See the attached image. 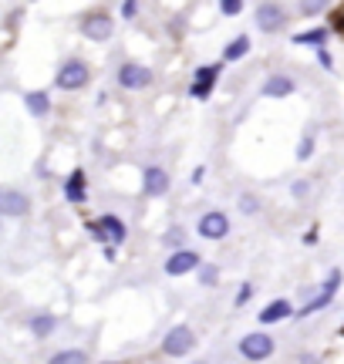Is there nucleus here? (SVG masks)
I'll return each instance as SVG.
<instances>
[{
	"mask_svg": "<svg viewBox=\"0 0 344 364\" xmlns=\"http://www.w3.org/2000/svg\"><path fill=\"white\" fill-rule=\"evenodd\" d=\"M88 78H92V71H88V64L85 61H64L61 68H57V75H55V85L61 88V92H78V88H85L88 85Z\"/></svg>",
	"mask_w": 344,
	"mask_h": 364,
	"instance_id": "1",
	"label": "nucleus"
},
{
	"mask_svg": "<svg viewBox=\"0 0 344 364\" xmlns=\"http://www.w3.org/2000/svg\"><path fill=\"white\" fill-rule=\"evenodd\" d=\"M192 347H196V334L186 324L169 327V334L162 337V354H169V358H186L192 354Z\"/></svg>",
	"mask_w": 344,
	"mask_h": 364,
	"instance_id": "2",
	"label": "nucleus"
},
{
	"mask_svg": "<svg viewBox=\"0 0 344 364\" xmlns=\"http://www.w3.org/2000/svg\"><path fill=\"white\" fill-rule=\"evenodd\" d=\"M240 354L247 358V361H267L270 354H273V337L270 334H264V330H253V334H247V337H240Z\"/></svg>",
	"mask_w": 344,
	"mask_h": 364,
	"instance_id": "3",
	"label": "nucleus"
},
{
	"mask_svg": "<svg viewBox=\"0 0 344 364\" xmlns=\"http://www.w3.org/2000/svg\"><path fill=\"white\" fill-rule=\"evenodd\" d=\"M118 85L125 88V92H142V88H149L152 85V68H145V64H122L118 68Z\"/></svg>",
	"mask_w": 344,
	"mask_h": 364,
	"instance_id": "4",
	"label": "nucleus"
},
{
	"mask_svg": "<svg viewBox=\"0 0 344 364\" xmlns=\"http://www.w3.org/2000/svg\"><path fill=\"white\" fill-rule=\"evenodd\" d=\"M196 230H199V236L203 240H223L229 233V216L220 210H210L199 216V223H196Z\"/></svg>",
	"mask_w": 344,
	"mask_h": 364,
	"instance_id": "5",
	"label": "nucleus"
},
{
	"mask_svg": "<svg viewBox=\"0 0 344 364\" xmlns=\"http://www.w3.org/2000/svg\"><path fill=\"white\" fill-rule=\"evenodd\" d=\"M199 267H203V260H199L196 249H179V253H172L166 260V273L169 277H186V273H196Z\"/></svg>",
	"mask_w": 344,
	"mask_h": 364,
	"instance_id": "6",
	"label": "nucleus"
},
{
	"mask_svg": "<svg viewBox=\"0 0 344 364\" xmlns=\"http://www.w3.org/2000/svg\"><path fill=\"white\" fill-rule=\"evenodd\" d=\"M284 24H287V10L280 3H260V7H257V27H260V31L277 34Z\"/></svg>",
	"mask_w": 344,
	"mask_h": 364,
	"instance_id": "7",
	"label": "nucleus"
},
{
	"mask_svg": "<svg viewBox=\"0 0 344 364\" xmlns=\"http://www.w3.org/2000/svg\"><path fill=\"white\" fill-rule=\"evenodd\" d=\"M112 31H115V24L108 14H88V17L81 20V34L88 41H98V44L112 38Z\"/></svg>",
	"mask_w": 344,
	"mask_h": 364,
	"instance_id": "8",
	"label": "nucleus"
},
{
	"mask_svg": "<svg viewBox=\"0 0 344 364\" xmlns=\"http://www.w3.org/2000/svg\"><path fill=\"white\" fill-rule=\"evenodd\" d=\"M31 199L17 189H0V216H27Z\"/></svg>",
	"mask_w": 344,
	"mask_h": 364,
	"instance_id": "9",
	"label": "nucleus"
},
{
	"mask_svg": "<svg viewBox=\"0 0 344 364\" xmlns=\"http://www.w3.org/2000/svg\"><path fill=\"white\" fill-rule=\"evenodd\" d=\"M142 189H145V196H166L169 192V173L162 169V166H149L145 169V175H142Z\"/></svg>",
	"mask_w": 344,
	"mask_h": 364,
	"instance_id": "10",
	"label": "nucleus"
},
{
	"mask_svg": "<svg viewBox=\"0 0 344 364\" xmlns=\"http://www.w3.org/2000/svg\"><path fill=\"white\" fill-rule=\"evenodd\" d=\"M216 78H220V64H213V68H210V64H206V68H199V71H196V81H192V88H189V95L192 98H210Z\"/></svg>",
	"mask_w": 344,
	"mask_h": 364,
	"instance_id": "11",
	"label": "nucleus"
},
{
	"mask_svg": "<svg viewBox=\"0 0 344 364\" xmlns=\"http://www.w3.org/2000/svg\"><path fill=\"white\" fill-rule=\"evenodd\" d=\"M294 88L297 85H294L290 75H270L260 92H264V98H287V95H294Z\"/></svg>",
	"mask_w": 344,
	"mask_h": 364,
	"instance_id": "12",
	"label": "nucleus"
},
{
	"mask_svg": "<svg viewBox=\"0 0 344 364\" xmlns=\"http://www.w3.org/2000/svg\"><path fill=\"white\" fill-rule=\"evenodd\" d=\"M290 314H294L290 300H270V304L260 310V324H280V321H287Z\"/></svg>",
	"mask_w": 344,
	"mask_h": 364,
	"instance_id": "13",
	"label": "nucleus"
},
{
	"mask_svg": "<svg viewBox=\"0 0 344 364\" xmlns=\"http://www.w3.org/2000/svg\"><path fill=\"white\" fill-rule=\"evenodd\" d=\"M85 196H88V192H85V173L75 169V173L68 175V182H64V199L81 206V203H85Z\"/></svg>",
	"mask_w": 344,
	"mask_h": 364,
	"instance_id": "14",
	"label": "nucleus"
},
{
	"mask_svg": "<svg viewBox=\"0 0 344 364\" xmlns=\"http://www.w3.org/2000/svg\"><path fill=\"white\" fill-rule=\"evenodd\" d=\"M101 230H105V236H108V243H125V236H129V230H125V223L118 219V216H112V212H105L101 219Z\"/></svg>",
	"mask_w": 344,
	"mask_h": 364,
	"instance_id": "15",
	"label": "nucleus"
},
{
	"mask_svg": "<svg viewBox=\"0 0 344 364\" xmlns=\"http://www.w3.org/2000/svg\"><path fill=\"white\" fill-rule=\"evenodd\" d=\"M24 105H27V112L34 118H44L48 112H51V98H48V92H27L24 95Z\"/></svg>",
	"mask_w": 344,
	"mask_h": 364,
	"instance_id": "16",
	"label": "nucleus"
},
{
	"mask_svg": "<svg viewBox=\"0 0 344 364\" xmlns=\"http://www.w3.org/2000/svg\"><path fill=\"white\" fill-rule=\"evenodd\" d=\"M327 27H310V31H301V34H294V44H310V48H324V41H327Z\"/></svg>",
	"mask_w": 344,
	"mask_h": 364,
	"instance_id": "17",
	"label": "nucleus"
},
{
	"mask_svg": "<svg viewBox=\"0 0 344 364\" xmlns=\"http://www.w3.org/2000/svg\"><path fill=\"white\" fill-rule=\"evenodd\" d=\"M250 54V38L247 34H240V38H233L223 48V61H240V58H247Z\"/></svg>",
	"mask_w": 344,
	"mask_h": 364,
	"instance_id": "18",
	"label": "nucleus"
},
{
	"mask_svg": "<svg viewBox=\"0 0 344 364\" xmlns=\"http://www.w3.org/2000/svg\"><path fill=\"white\" fill-rule=\"evenodd\" d=\"M55 327H57V321L51 314H34V317H31V334H34V337H51Z\"/></svg>",
	"mask_w": 344,
	"mask_h": 364,
	"instance_id": "19",
	"label": "nucleus"
},
{
	"mask_svg": "<svg viewBox=\"0 0 344 364\" xmlns=\"http://www.w3.org/2000/svg\"><path fill=\"white\" fill-rule=\"evenodd\" d=\"M48 364H88V354L78 351V347H64V351L51 354V361Z\"/></svg>",
	"mask_w": 344,
	"mask_h": 364,
	"instance_id": "20",
	"label": "nucleus"
},
{
	"mask_svg": "<svg viewBox=\"0 0 344 364\" xmlns=\"http://www.w3.org/2000/svg\"><path fill=\"white\" fill-rule=\"evenodd\" d=\"M331 300H334V293H327V290H321L317 297H310L304 307H301V317H310V314H317V310H324V307H331Z\"/></svg>",
	"mask_w": 344,
	"mask_h": 364,
	"instance_id": "21",
	"label": "nucleus"
},
{
	"mask_svg": "<svg viewBox=\"0 0 344 364\" xmlns=\"http://www.w3.org/2000/svg\"><path fill=\"white\" fill-rule=\"evenodd\" d=\"M162 243H166V247H172L175 253H179V249H186V230H182V226H172V230L162 236Z\"/></svg>",
	"mask_w": 344,
	"mask_h": 364,
	"instance_id": "22",
	"label": "nucleus"
},
{
	"mask_svg": "<svg viewBox=\"0 0 344 364\" xmlns=\"http://www.w3.org/2000/svg\"><path fill=\"white\" fill-rule=\"evenodd\" d=\"M196 273H199V284H203V287H216V280H220V270L213 267H199L196 270Z\"/></svg>",
	"mask_w": 344,
	"mask_h": 364,
	"instance_id": "23",
	"label": "nucleus"
},
{
	"mask_svg": "<svg viewBox=\"0 0 344 364\" xmlns=\"http://www.w3.org/2000/svg\"><path fill=\"white\" fill-rule=\"evenodd\" d=\"M310 155H314V132H307L304 138H301V145H297V159H301V162H307Z\"/></svg>",
	"mask_w": 344,
	"mask_h": 364,
	"instance_id": "24",
	"label": "nucleus"
},
{
	"mask_svg": "<svg viewBox=\"0 0 344 364\" xmlns=\"http://www.w3.org/2000/svg\"><path fill=\"white\" fill-rule=\"evenodd\" d=\"M257 210H260V199H257L253 192H243V196H240V212H247V216H253Z\"/></svg>",
	"mask_w": 344,
	"mask_h": 364,
	"instance_id": "25",
	"label": "nucleus"
},
{
	"mask_svg": "<svg viewBox=\"0 0 344 364\" xmlns=\"http://www.w3.org/2000/svg\"><path fill=\"white\" fill-rule=\"evenodd\" d=\"M220 14H227V17L243 14V0H223V3H220Z\"/></svg>",
	"mask_w": 344,
	"mask_h": 364,
	"instance_id": "26",
	"label": "nucleus"
},
{
	"mask_svg": "<svg viewBox=\"0 0 344 364\" xmlns=\"http://www.w3.org/2000/svg\"><path fill=\"white\" fill-rule=\"evenodd\" d=\"M250 297H253V284H240V290H236V297H233V304L236 307H247Z\"/></svg>",
	"mask_w": 344,
	"mask_h": 364,
	"instance_id": "27",
	"label": "nucleus"
},
{
	"mask_svg": "<svg viewBox=\"0 0 344 364\" xmlns=\"http://www.w3.org/2000/svg\"><path fill=\"white\" fill-rule=\"evenodd\" d=\"M338 287H341V270L334 267L331 273H327V280H324V287H321V290H327V293H338Z\"/></svg>",
	"mask_w": 344,
	"mask_h": 364,
	"instance_id": "28",
	"label": "nucleus"
},
{
	"mask_svg": "<svg viewBox=\"0 0 344 364\" xmlns=\"http://www.w3.org/2000/svg\"><path fill=\"white\" fill-rule=\"evenodd\" d=\"M88 233H92V240H98V243H105V240H108L105 230H101V223H88Z\"/></svg>",
	"mask_w": 344,
	"mask_h": 364,
	"instance_id": "29",
	"label": "nucleus"
},
{
	"mask_svg": "<svg viewBox=\"0 0 344 364\" xmlns=\"http://www.w3.org/2000/svg\"><path fill=\"white\" fill-rule=\"evenodd\" d=\"M118 10H122V17H125V20H132L135 14H138V3H122Z\"/></svg>",
	"mask_w": 344,
	"mask_h": 364,
	"instance_id": "30",
	"label": "nucleus"
},
{
	"mask_svg": "<svg viewBox=\"0 0 344 364\" xmlns=\"http://www.w3.org/2000/svg\"><path fill=\"white\" fill-rule=\"evenodd\" d=\"M317 64H321V68H327V71H331V68H334V61H331V54H327L324 48H321V51H317Z\"/></svg>",
	"mask_w": 344,
	"mask_h": 364,
	"instance_id": "31",
	"label": "nucleus"
},
{
	"mask_svg": "<svg viewBox=\"0 0 344 364\" xmlns=\"http://www.w3.org/2000/svg\"><path fill=\"white\" fill-rule=\"evenodd\" d=\"M290 192H294L297 199H304V196H307V182H304V179H301V182H294V186H290Z\"/></svg>",
	"mask_w": 344,
	"mask_h": 364,
	"instance_id": "32",
	"label": "nucleus"
},
{
	"mask_svg": "<svg viewBox=\"0 0 344 364\" xmlns=\"http://www.w3.org/2000/svg\"><path fill=\"white\" fill-rule=\"evenodd\" d=\"M321 10V3H301V14H317Z\"/></svg>",
	"mask_w": 344,
	"mask_h": 364,
	"instance_id": "33",
	"label": "nucleus"
},
{
	"mask_svg": "<svg viewBox=\"0 0 344 364\" xmlns=\"http://www.w3.org/2000/svg\"><path fill=\"white\" fill-rule=\"evenodd\" d=\"M304 243H307V247H314V243H317V230H307V236H304Z\"/></svg>",
	"mask_w": 344,
	"mask_h": 364,
	"instance_id": "34",
	"label": "nucleus"
},
{
	"mask_svg": "<svg viewBox=\"0 0 344 364\" xmlns=\"http://www.w3.org/2000/svg\"><path fill=\"white\" fill-rule=\"evenodd\" d=\"M101 364H122V361H101Z\"/></svg>",
	"mask_w": 344,
	"mask_h": 364,
	"instance_id": "35",
	"label": "nucleus"
}]
</instances>
